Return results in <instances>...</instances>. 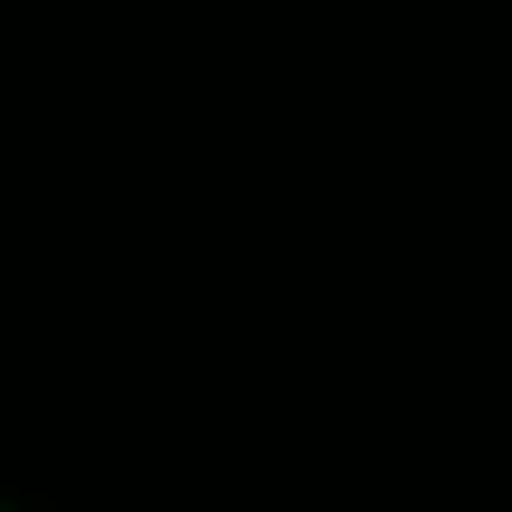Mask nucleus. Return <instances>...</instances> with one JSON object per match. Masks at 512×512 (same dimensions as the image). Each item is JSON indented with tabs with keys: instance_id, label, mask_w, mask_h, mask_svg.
<instances>
[]
</instances>
